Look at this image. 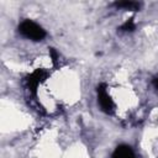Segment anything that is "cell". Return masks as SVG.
Returning a JSON list of instances; mask_svg holds the SVG:
<instances>
[{"mask_svg": "<svg viewBox=\"0 0 158 158\" xmlns=\"http://www.w3.org/2000/svg\"><path fill=\"white\" fill-rule=\"evenodd\" d=\"M19 32L32 41H42L46 37V31L32 20H23L19 26Z\"/></svg>", "mask_w": 158, "mask_h": 158, "instance_id": "cell-1", "label": "cell"}, {"mask_svg": "<svg viewBox=\"0 0 158 158\" xmlns=\"http://www.w3.org/2000/svg\"><path fill=\"white\" fill-rule=\"evenodd\" d=\"M98 102L101 107L102 111H105L106 114H111L114 111V101L111 99V96L109 95L105 85H100L98 88Z\"/></svg>", "mask_w": 158, "mask_h": 158, "instance_id": "cell-2", "label": "cell"}, {"mask_svg": "<svg viewBox=\"0 0 158 158\" xmlns=\"http://www.w3.org/2000/svg\"><path fill=\"white\" fill-rule=\"evenodd\" d=\"M111 158H136V156L131 147H128L126 144H121V146L116 147Z\"/></svg>", "mask_w": 158, "mask_h": 158, "instance_id": "cell-3", "label": "cell"}, {"mask_svg": "<svg viewBox=\"0 0 158 158\" xmlns=\"http://www.w3.org/2000/svg\"><path fill=\"white\" fill-rule=\"evenodd\" d=\"M116 7L123 9V10H130V11H135L139 9V2L136 1H120V2H115Z\"/></svg>", "mask_w": 158, "mask_h": 158, "instance_id": "cell-4", "label": "cell"}, {"mask_svg": "<svg viewBox=\"0 0 158 158\" xmlns=\"http://www.w3.org/2000/svg\"><path fill=\"white\" fill-rule=\"evenodd\" d=\"M135 27H136V25H135L133 19H130V20H127V21H125V22H123V25L121 26V31L131 32V31H133V30H135Z\"/></svg>", "mask_w": 158, "mask_h": 158, "instance_id": "cell-5", "label": "cell"}, {"mask_svg": "<svg viewBox=\"0 0 158 158\" xmlns=\"http://www.w3.org/2000/svg\"><path fill=\"white\" fill-rule=\"evenodd\" d=\"M153 85H154V88L158 90V78H156V79L153 80Z\"/></svg>", "mask_w": 158, "mask_h": 158, "instance_id": "cell-6", "label": "cell"}]
</instances>
